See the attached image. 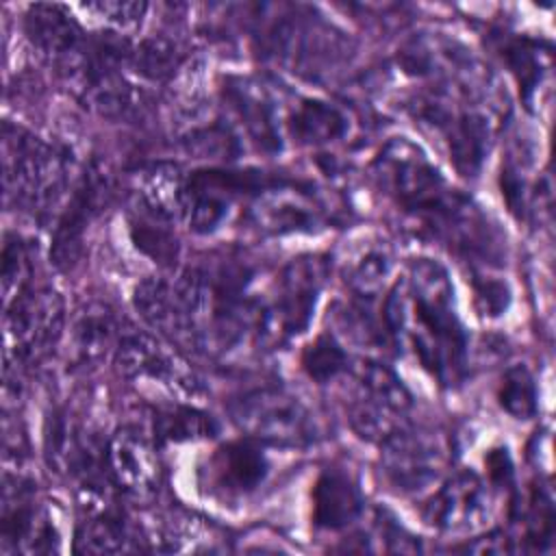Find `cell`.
I'll use <instances>...</instances> for the list:
<instances>
[{"mask_svg": "<svg viewBox=\"0 0 556 556\" xmlns=\"http://www.w3.org/2000/svg\"><path fill=\"white\" fill-rule=\"evenodd\" d=\"M380 313L391 345L410 348L419 365L441 384L460 382L469 343L454 306V287L441 263L417 258L387 291Z\"/></svg>", "mask_w": 556, "mask_h": 556, "instance_id": "1", "label": "cell"}, {"mask_svg": "<svg viewBox=\"0 0 556 556\" xmlns=\"http://www.w3.org/2000/svg\"><path fill=\"white\" fill-rule=\"evenodd\" d=\"M135 308L159 337L191 352L208 354L213 287L211 274L187 267L174 276H152L137 285Z\"/></svg>", "mask_w": 556, "mask_h": 556, "instance_id": "2", "label": "cell"}, {"mask_svg": "<svg viewBox=\"0 0 556 556\" xmlns=\"http://www.w3.org/2000/svg\"><path fill=\"white\" fill-rule=\"evenodd\" d=\"M2 167L7 200L37 219L50 217L70 189L67 150L20 126L2 128Z\"/></svg>", "mask_w": 556, "mask_h": 556, "instance_id": "3", "label": "cell"}, {"mask_svg": "<svg viewBox=\"0 0 556 556\" xmlns=\"http://www.w3.org/2000/svg\"><path fill=\"white\" fill-rule=\"evenodd\" d=\"M415 119L432 132L447 150L454 169L463 176H476L489 154L495 119L493 111L460 102L434 91L415 100Z\"/></svg>", "mask_w": 556, "mask_h": 556, "instance_id": "4", "label": "cell"}, {"mask_svg": "<svg viewBox=\"0 0 556 556\" xmlns=\"http://www.w3.org/2000/svg\"><path fill=\"white\" fill-rule=\"evenodd\" d=\"M348 374L345 413L361 439L382 443L408 424L413 395L391 367L378 361H363L356 367H348Z\"/></svg>", "mask_w": 556, "mask_h": 556, "instance_id": "5", "label": "cell"}, {"mask_svg": "<svg viewBox=\"0 0 556 556\" xmlns=\"http://www.w3.org/2000/svg\"><path fill=\"white\" fill-rule=\"evenodd\" d=\"M228 410L239 430L258 443L304 447L317 439L315 415L285 387L263 384L243 391Z\"/></svg>", "mask_w": 556, "mask_h": 556, "instance_id": "6", "label": "cell"}, {"mask_svg": "<svg viewBox=\"0 0 556 556\" xmlns=\"http://www.w3.org/2000/svg\"><path fill=\"white\" fill-rule=\"evenodd\" d=\"M63 324V298L48 285H30L4 304V369L46 358L59 343Z\"/></svg>", "mask_w": 556, "mask_h": 556, "instance_id": "7", "label": "cell"}, {"mask_svg": "<svg viewBox=\"0 0 556 556\" xmlns=\"http://www.w3.org/2000/svg\"><path fill=\"white\" fill-rule=\"evenodd\" d=\"M328 271V261L319 254L298 256L280 269L274 298L263 302L261 343H280L308 328Z\"/></svg>", "mask_w": 556, "mask_h": 556, "instance_id": "8", "label": "cell"}, {"mask_svg": "<svg viewBox=\"0 0 556 556\" xmlns=\"http://www.w3.org/2000/svg\"><path fill=\"white\" fill-rule=\"evenodd\" d=\"M115 365L122 376L130 380H148L182 400H195L204 395L202 378L191 365L174 352L169 345L146 330L126 328L119 330V339L113 352Z\"/></svg>", "mask_w": 556, "mask_h": 556, "instance_id": "9", "label": "cell"}, {"mask_svg": "<svg viewBox=\"0 0 556 556\" xmlns=\"http://www.w3.org/2000/svg\"><path fill=\"white\" fill-rule=\"evenodd\" d=\"M0 543L4 554H52L59 549V528L48 506L37 502L30 478L4 471Z\"/></svg>", "mask_w": 556, "mask_h": 556, "instance_id": "10", "label": "cell"}, {"mask_svg": "<svg viewBox=\"0 0 556 556\" xmlns=\"http://www.w3.org/2000/svg\"><path fill=\"white\" fill-rule=\"evenodd\" d=\"M380 471L391 489L415 495L439 482L447 452L441 434L410 426V421L380 443Z\"/></svg>", "mask_w": 556, "mask_h": 556, "instance_id": "11", "label": "cell"}, {"mask_svg": "<svg viewBox=\"0 0 556 556\" xmlns=\"http://www.w3.org/2000/svg\"><path fill=\"white\" fill-rule=\"evenodd\" d=\"M24 30L35 52L70 83L85 63L89 35L63 4L37 2L24 13Z\"/></svg>", "mask_w": 556, "mask_h": 556, "instance_id": "12", "label": "cell"}, {"mask_svg": "<svg viewBox=\"0 0 556 556\" xmlns=\"http://www.w3.org/2000/svg\"><path fill=\"white\" fill-rule=\"evenodd\" d=\"M493 500L489 484L471 469L452 473L424 504V521L445 534H471L486 526Z\"/></svg>", "mask_w": 556, "mask_h": 556, "instance_id": "13", "label": "cell"}, {"mask_svg": "<svg viewBox=\"0 0 556 556\" xmlns=\"http://www.w3.org/2000/svg\"><path fill=\"white\" fill-rule=\"evenodd\" d=\"M109 193L111 178L106 169L98 163H91L72 187L67 204L63 206L56 219L50 258L59 269H67L78 258L85 230L104 208Z\"/></svg>", "mask_w": 556, "mask_h": 556, "instance_id": "14", "label": "cell"}, {"mask_svg": "<svg viewBox=\"0 0 556 556\" xmlns=\"http://www.w3.org/2000/svg\"><path fill=\"white\" fill-rule=\"evenodd\" d=\"M252 187L254 180L250 174L219 169L195 172L182 180L178 215L193 232L208 235L228 219L235 198Z\"/></svg>", "mask_w": 556, "mask_h": 556, "instance_id": "15", "label": "cell"}, {"mask_svg": "<svg viewBox=\"0 0 556 556\" xmlns=\"http://www.w3.org/2000/svg\"><path fill=\"white\" fill-rule=\"evenodd\" d=\"M267 41L271 52L306 76L330 72L343 56V39L321 22L287 17L271 26Z\"/></svg>", "mask_w": 556, "mask_h": 556, "instance_id": "16", "label": "cell"}, {"mask_svg": "<svg viewBox=\"0 0 556 556\" xmlns=\"http://www.w3.org/2000/svg\"><path fill=\"white\" fill-rule=\"evenodd\" d=\"M111 478L117 489L135 500H150L161 484L156 450L135 428H119L106 443Z\"/></svg>", "mask_w": 556, "mask_h": 556, "instance_id": "17", "label": "cell"}, {"mask_svg": "<svg viewBox=\"0 0 556 556\" xmlns=\"http://www.w3.org/2000/svg\"><path fill=\"white\" fill-rule=\"evenodd\" d=\"M224 100L243 135L263 152L282 148L280 115L269 91L250 78H235L224 87Z\"/></svg>", "mask_w": 556, "mask_h": 556, "instance_id": "18", "label": "cell"}, {"mask_svg": "<svg viewBox=\"0 0 556 556\" xmlns=\"http://www.w3.org/2000/svg\"><path fill=\"white\" fill-rule=\"evenodd\" d=\"M267 469L269 463L258 441L245 437L215 450L206 465V484L213 493L239 497L261 486Z\"/></svg>", "mask_w": 556, "mask_h": 556, "instance_id": "19", "label": "cell"}, {"mask_svg": "<svg viewBox=\"0 0 556 556\" xmlns=\"http://www.w3.org/2000/svg\"><path fill=\"white\" fill-rule=\"evenodd\" d=\"M252 219L269 235H289L313 230L319 222V213L302 191L291 187H267L258 191V198L252 204Z\"/></svg>", "mask_w": 556, "mask_h": 556, "instance_id": "20", "label": "cell"}, {"mask_svg": "<svg viewBox=\"0 0 556 556\" xmlns=\"http://www.w3.org/2000/svg\"><path fill=\"white\" fill-rule=\"evenodd\" d=\"M139 530L115 506L85 513V519L76 528L74 549L80 554H122L141 549Z\"/></svg>", "mask_w": 556, "mask_h": 556, "instance_id": "21", "label": "cell"}, {"mask_svg": "<svg viewBox=\"0 0 556 556\" xmlns=\"http://www.w3.org/2000/svg\"><path fill=\"white\" fill-rule=\"evenodd\" d=\"M361 513L363 495L354 480L339 469H326L313 486V523L324 530H343Z\"/></svg>", "mask_w": 556, "mask_h": 556, "instance_id": "22", "label": "cell"}, {"mask_svg": "<svg viewBox=\"0 0 556 556\" xmlns=\"http://www.w3.org/2000/svg\"><path fill=\"white\" fill-rule=\"evenodd\" d=\"M172 213L135 198L128 215V228L135 245L154 263L172 267L178 258V241L172 228Z\"/></svg>", "mask_w": 556, "mask_h": 556, "instance_id": "23", "label": "cell"}, {"mask_svg": "<svg viewBox=\"0 0 556 556\" xmlns=\"http://www.w3.org/2000/svg\"><path fill=\"white\" fill-rule=\"evenodd\" d=\"M348 117L345 113L326 100H300L287 119V130L293 141L302 146H328L348 135Z\"/></svg>", "mask_w": 556, "mask_h": 556, "instance_id": "24", "label": "cell"}, {"mask_svg": "<svg viewBox=\"0 0 556 556\" xmlns=\"http://www.w3.org/2000/svg\"><path fill=\"white\" fill-rule=\"evenodd\" d=\"M119 330L113 313L102 304L87 306L74 321L72 343L74 356L80 365H93L109 352H115Z\"/></svg>", "mask_w": 556, "mask_h": 556, "instance_id": "25", "label": "cell"}, {"mask_svg": "<svg viewBox=\"0 0 556 556\" xmlns=\"http://www.w3.org/2000/svg\"><path fill=\"white\" fill-rule=\"evenodd\" d=\"M217 430L219 426L208 413L182 402L161 406L152 417V432L154 439L161 443H187L208 439L215 437Z\"/></svg>", "mask_w": 556, "mask_h": 556, "instance_id": "26", "label": "cell"}, {"mask_svg": "<svg viewBox=\"0 0 556 556\" xmlns=\"http://www.w3.org/2000/svg\"><path fill=\"white\" fill-rule=\"evenodd\" d=\"M393 271V256L387 245L369 243L345 261V285L356 298H376L384 291Z\"/></svg>", "mask_w": 556, "mask_h": 556, "instance_id": "27", "label": "cell"}, {"mask_svg": "<svg viewBox=\"0 0 556 556\" xmlns=\"http://www.w3.org/2000/svg\"><path fill=\"white\" fill-rule=\"evenodd\" d=\"M182 67L180 48L165 35H152L141 39L130 50L128 70L146 83H163L174 78Z\"/></svg>", "mask_w": 556, "mask_h": 556, "instance_id": "28", "label": "cell"}, {"mask_svg": "<svg viewBox=\"0 0 556 556\" xmlns=\"http://www.w3.org/2000/svg\"><path fill=\"white\" fill-rule=\"evenodd\" d=\"M204 102H206V89H204L202 61L182 65L169 89L172 117L180 122L187 130H191V124L198 122L206 111Z\"/></svg>", "mask_w": 556, "mask_h": 556, "instance_id": "29", "label": "cell"}, {"mask_svg": "<svg viewBox=\"0 0 556 556\" xmlns=\"http://www.w3.org/2000/svg\"><path fill=\"white\" fill-rule=\"evenodd\" d=\"M30 285H35L33 248L24 237L7 232L2 245V304H9Z\"/></svg>", "mask_w": 556, "mask_h": 556, "instance_id": "30", "label": "cell"}, {"mask_svg": "<svg viewBox=\"0 0 556 556\" xmlns=\"http://www.w3.org/2000/svg\"><path fill=\"white\" fill-rule=\"evenodd\" d=\"M495 397L502 410L515 419H532L539 410L536 384L526 365H513L502 374Z\"/></svg>", "mask_w": 556, "mask_h": 556, "instance_id": "31", "label": "cell"}, {"mask_svg": "<svg viewBox=\"0 0 556 556\" xmlns=\"http://www.w3.org/2000/svg\"><path fill=\"white\" fill-rule=\"evenodd\" d=\"M348 352L332 332L317 334L302 352V369L319 384H326L348 371Z\"/></svg>", "mask_w": 556, "mask_h": 556, "instance_id": "32", "label": "cell"}, {"mask_svg": "<svg viewBox=\"0 0 556 556\" xmlns=\"http://www.w3.org/2000/svg\"><path fill=\"white\" fill-rule=\"evenodd\" d=\"M182 176L176 165L169 163H156L141 172L139 176V191L137 198L143 202L163 208L172 215L178 213V198L182 189Z\"/></svg>", "mask_w": 556, "mask_h": 556, "instance_id": "33", "label": "cell"}, {"mask_svg": "<svg viewBox=\"0 0 556 556\" xmlns=\"http://www.w3.org/2000/svg\"><path fill=\"white\" fill-rule=\"evenodd\" d=\"M506 63L510 67V72L515 74V78L519 80L526 102L528 106L532 104V93L536 91V87L541 85L543 72L547 70V63L543 61L539 46L528 41V39H517L513 43L506 46Z\"/></svg>", "mask_w": 556, "mask_h": 556, "instance_id": "34", "label": "cell"}, {"mask_svg": "<svg viewBox=\"0 0 556 556\" xmlns=\"http://www.w3.org/2000/svg\"><path fill=\"white\" fill-rule=\"evenodd\" d=\"M185 146L200 159H228V154L237 152V137L228 124L213 122L187 130Z\"/></svg>", "mask_w": 556, "mask_h": 556, "instance_id": "35", "label": "cell"}, {"mask_svg": "<svg viewBox=\"0 0 556 556\" xmlns=\"http://www.w3.org/2000/svg\"><path fill=\"white\" fill-rule=\"evenodd\" d=\"M80 9L91 13L98 22H102L111 30L119 33V30L139 26L148 11V4L146 2H109V0H104V2L80 4Z\"/></svg>", "mask_w": 556, "mask_h": 556, "instance_id": "36", "label": "cell"}, {"mask_svg": "<svg viewBox=\"0 0 556 556\" xmlns=\"http://www.w3.org/2000/svg\"><path fill=\"white\" fill-rule=\"evenodd\" d=\"M473 295L480 313L489 317L502 315L510 302L506 282L491 276H482V274H473Z\"/></svg>", "mask_w": 556, "mask_h": 556, "instance_id": "37", "label": "cell"}, {"mask_svg": "<svg viewBox=\"0 0 556 556\" xmlns=\"http://www.w3.org/2000/svg\"><path fill=\"white\" fill-rule=\"evenodd\" d=\"M486 465H489L491 482H495V484L510 482V478H513V463H510V456L506 454V450H493L489 454V458H486Z\"/></svg>", "mask_w": 556, "mask_h": 556, "instance_id": "38", "label": "cell"}]
</instances>
